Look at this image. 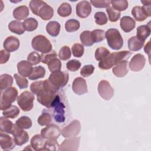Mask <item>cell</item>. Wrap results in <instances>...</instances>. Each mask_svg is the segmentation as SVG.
Wrapping results in <instances>:
<instances>
[{
	"mask_svg": "<svg viewBox=\"0 0 151 151\" xmlns=\"http://www.w3.org/2000/svg\"><path fill=\"white\" fill-rule=\"evenodd\" d=\"M131 52L127 51H121L109 54L106 58L99 63V67L101 70H109L123 60H127Z\"/></svg>",
	"mask_w": 151,
	"mask_h": 151,
	"instance_id": "obj_1",
	"label": "cell"
},
{
	"mask_svg": "<svg viewBox=\"0 0 151 151\" xmlns=\"http://www.w3.org/2000/svg\"><path fill=\"white\" fill-rule=\"evenodd\" d=\"M108 45L113 50H119L123 47V40L118 29L110 28L105 32Z\"/></svg>",
	"mask_w": 151,
	"mask_h": 151,
	"instance_id": "obj_2",
	"label": "cell"
},
{
	"mask_svg": "<svg viewBox=\"0 0 151 151\" xmlns=\"http://www.w3.org/2000/svg\"><path fill=\"white\" fill-rule=\"evenodd\" d=\"M143 6H135L132 9V14L135 20L139 22L145 21L147 17L151 16L150 1H141Z\"/></svg>",
	"mask_w": 151,
	"mask_h": 151,
	"instance_id": "obj_3",
	"label": "cell"
},
{
	"mask_svg": "<svg viewBox=\"0 0 151 151\" xmlns=\"http://www.w3.org/2000/svg\"><path fill=\"white\" fill-rule=\"evenodd\" d=\"M69 79V74L66 71H57L51 73L48 77V80L50 84L58 90L65 87L68 83Z\"/></svg>",
	"mask_w": 151,
	"mask_h": 151,
	"instance_id": "obj_4",
	"label": "cell"
},
{
	"mask_svg": "<svg viewBox=\"0 0 151 151\" xmlns=\"http://www.w3.org/2000/svg\"><path fill=\"white\" fill-rule=\"evenodd\" d=\"M32 48L42 54H47L52 51V45L49 40L42 35H38L33 38L31 41Z\"/></svg>",
	"mask_w": 151,
	"mask_h": 151,
	"instance_id": "obj_5",
	"label": "cell"
},
{
	"mask_svg": "<svg viewBox=\"0 0 151 151\" xmlns=\"http://www.w3.org/2000/svg\"><path fill=\"white\" fill-rule=\"evenodd\" d=\"M18 91L15 87H11L6 89L1 95V110H4L9 108L12 103L17 99Z\"/></svg>",
	"mask_w": 151,
	"mask_h": 151,
	"instance_id": "obj_6",
	"label": "cell"
},
{
	"mask_svg": "<svg viewBox=\"0 0 151 151\" xmlns=\"http://www.w3.org/2000/svg\"><path fill=\"white\" fill-rule=\"evenodd\" d=\"M35 97L33 93L28 91L22 92L17 98V103L24 111H30L34 106Z\"/></svg>",
	"mask_w": 151,
	"mask_h": 151,
	"instance_id": "obj_7",
	"label": "cell"
},
{
	"mask_svg": "<svg viewBox=\"0 0 151 151\" xmlns=\"http://www.w3.org/2000/svg\"><path fill=\"white\" fill-rule=\"evenodd\" d=\"M30 90L33 94L39 95L46 91H57V89L54 87L48 80L44 81H37L31 83L30 85Z\"/></svg>",
	"mask_w": 151,
	"mask_h": 151,
	"instance_id": "obj_8",
	"label": "cell"
},
{
	"mask_svg": "<svg viewBox=\"0 0 151 151\" xmlns=\"http://www.w3.org/2000/svg\"><path fill=\"white\" fill-rule=\"evenodd\" d=\"M51 107L54 108V118L55 122L62 123L65 121V106L61 101L60 96L57 94L55 98Z\"/></svg>",
	"mask_w": 151,
	"mask_h": 151,
	"instance_id": "obj_9",
	"label": "cell"
},
{
	"mask_svg": "<svg viewBox=\"0 0 151 151\" xmlns=\"http://www.w3.org/2000/svg\"><path fill=\"white\" fill-rule=\"evenodd\" d=\"M81 130V124L78 120H74L61 130V134L64 138L73 137L77 136Z\"/></svg>",
	"mask_w": 151,
	"mask_h": 151,
	"instance_id": "obj_10",
	"label": "cell"
},
{
	"mask_svg": "<svg viewBox=\"0 0 151 151\" xmlns=\"http://www.w3.org/2000/svg\"><path fill=\"white\" fill-rule=\"evenodd\" d=\"M61 133L60 127L54 124L47 126L41 131V135L46 140H57Z\"/></svg>",
	"mask_w": 151,
	"mask_h": 151,
	"instance_id": "obj_11",
	"label": "cell"
},
{
	"mask_svg": "<svg viewBox=\"0 0 151 151\" xmlns=\"http://www.w3.org/2000/svg\"><path fill=\"white\" fill-rule=\"evenodd\" d=\"M97 90L99 95L106 100H109L114 96V90L107 80L100 81L98 84Z\"/></svg>",
	"mask_w": 151,
	"mask_h": 151,
	"instance_id": "obj_12",
	"label": "cell"
},
{
	"mask_svg": "<svg viewBox=\"0 0 151 151\" xmlns=\"http://www.w3.org/2000/svg\"><path fill=\"white\" fill-rule=\"evenodd\" d=\"M12 135L16 145L22 146L28 142L29 135L28 133L26 131H24L23 129L18 126L16 124H14Z\"/></svg>",
	"mask_w": 151,
	"mask_h": 151,
	"instance_id": "obj_13",
	"label": "cell"
},
{
	"mask_svg": "<svg viewBox=\"0 0 151 151\" xmlns=\"http://www.w3.org/2000/svg\"><path fill=\"white\" fill-rule=\"evenodd\" d=\"M57 95V91H46L41 94L37 95V100L42 106L51 108Z\"/></svg>",
	"mask_w": 151,
	"mask_h": 151,
	"instance_id": "obj_14",
	"label": "cell"
},
{
	"mask_svg": "<svg viewBox=\"0 0 151 151\" xmlns=\"http://www.w3.org/2000/svg\"><path fill=\"white\" fill-rule=\"evenodd\" d=\"M146 63V59L143 55L141 54H135L129 63V68L132 71H139L142 70Z\"/></svg>",
	"mask_w": 151,
	"mask_h": 151,
	"instance_id": "obj_15",
	"label": "cell"
},
{
	"mask_svg": "<svg viewBox=\"0 0 151 151\" xmlns=\"http://www.w3.org/2000/svg\"><path fill=\"white\" fill-rule=\"evenodd\" d=\"M80 137H70L64 140L60 146V150L62 151H76L78 149L80 144Z\"/></svg>",
	"mask_w": 151,
	"mask_h": 151,
	"instance_id": "obj_16",
	"label": "cell"
},
{
	"mask_svg": "<svg viewBox=\"0 0 151 151\" xmlns=\"http://www.w3.org/2000/svg\"><path fill=\"white\" fill-rule=\"evenodd\" d=\"M91 12V6L87 1L79 2L76 5V14L81 18H85Z\"/></svg>",
	"mask_w": 151,
	"mask_h": 151,
	"instance_id": "obj_17",
	"label": "cell"
},
{
	"mask_svg": "<svg viewBox=\"0 0 151 151\" xmlns=\"http://www.w3.org/2000/svg\"><path fill=\"white\" fill-rule=\"evenodd\" d=\"M72 89L78 95H82L87 93L88 89L85 79L80 77L76 78L73 82Z\"/></svg>",
	"mask_w": 151,
	"mask_h": 151,
	"instance_id": "obj_18",
	"label": "cell"
},
{
	"mask_svg": "<svg viewBox=\"0 0 151 151\" xmlns=\"http://www.w3.org/2000/svg\"><path fill=\"white\" fill-rule=\"evenodd\" d=\"M1 147L4 150H10L15 147V143L14 139L8 134L1 132L0 134Z\"/></svg>",
	"mask_w": 151,
	"mask_h": 151,
	"instance_id": "obj_19",
	"label": "cell"
},
{
	"mask_svg": "<svg viewBox=\"0 0 151 151\" xmlns=\"http://www.w3.org/2000/svg\"><path fill=\"white\" fill-rule=\"evenodd\" d=\"M19 40L14 36L8 37L4 42V47L8 52H14L19 47Z\"/></svg>",
	"mask_w": 151,
	"mask_h": 151,
	"instance_id": "obj_20",
	"label": "cell"
},
{
	"mask_svg": "<svg viewBox=\"0 0 151 151\" xmlns=\"http://www.w3.org/2000/svg\"><path fill=\"white\" fill-rule=\"evenodd\" d=\"M127 66V60H123L116 65L114 67H113L112 70L113 73L117 77H123L125 76L129 71Z\"/></svg>",
	"mask_w": 151,
	"mask_h": 151,
	"instance_id": "obj_21",
	"label": "cell"
},
{
	"mask_svg": "<svg viewBox=\"0 0 151 151\" xmlns=\"http://www.w3.org/2000/svg\"><path fill=\"white\" fill-rule=\"evenodd\" d=\"M120 25L123 31L125 32H129L134 28L136 22L130 17L124 16L120 19Z\"/></svg>",
	"mask_w": 151,
	"mask_h": 151,
	"instance_id": "obj_22",
	"label": "cell"
},
{
	"mask_svg": "<svg viewBox=\"0 0 151 151\" xmlns=\"http://www.w3.org/2000/svg\"><path fill=\"white\" fill-rule=\"evenodd\" d=\"M32 65L25 60L21 61L17 64V69L19 74L25 77H29L32 71Z\"/></svg>",
	"mask_w": 151,
	"mask_h": 151,
	"instance_id": "obj_23",
	"label": "cell"
},
{
	"mask_svg": "<svg viewBox=\"0 0 151 151\" xmlns=\"http://www.w3.org/2000/svg\"><path fill=\"white\" fill-rule=\"evenodd\" d=\"M54 15V10L51 6L44 2L38 11V16L42 19L47 21L52 18Z\"/></svg>",
	"mask_w": 151,
	"mask_h": 151,
	"instance_id": "obj_24",
	"label": "cell"
},
{
	"mask_svg": "<svg viewBox=\"0 0 151 151\" xmlns=\"http://www.w3.org/2000/svg\"><path fill=\"white\" fill-rule=\"evenodd\" d=\"M45 140L40 134L34 135L31 139V146L34 150H44Z\"/></svg>",
	"mask_w": 151,
	"mask_h": 151,
	"instance_id": "obj_25",
	"label": "cell"
},
{
	"mask_svg": "<svg viewBox=\"0 0 151 151\" xmlns=\"http://www.w3.org/2000/svg\"><path fill=\"white\" fill-rule=\"evenodd\" d=\"M29 11L28 7L25 5H21L17 7L13 11V17L18 20L25 19L29 15Z\"/></svg>",
	"mask_w": 151,
	"mask_h": 151,
	"instance_id": "obj_26",
	"label": "cell"
},
{
	"mask_svg": "<svg viewBox=\"0 0 151 151\" xmlns=\"http://www.w3.org/2000/svg\"><path fill=\"white\" fill-rule=\"evenodd\" d=\"M14 128V124L7 117H1L0 118V130L1 132L10 133L12 134Z\"/></svg>",
	"mask_w": 151,
	"mask_h": 151,
	"instance_id": "obj_27",
	"label": "cell"
},
{
	"mask_svg": "<svg viewBox=\"0 0 151 151\" xmlns=\"http://www.w3.org/2000/svg\"><path fill=\"white\" fill-rule=\"evenodd\" d=\"M150 22H149L147 25H142L137 27L136 37L140 40L145 41V40L150 35Z\"/></svg>",
	"mask_w": 151,
	"mask_h": 151,
	"instance_id": "obj_28",
	"label": "cell"
},
{
	"mask_svg": "<svg viewBox=\"0 0 151 151\" xmlns=\"http://www.w3.org/2000/svg\"><path fill=\"white\" fill-rule=\"evenodd\" d=\"M8 27L11 32L18 35H21L24 34L25 31L23 25V23L18 20L12 21L9 23Z\"/></svg>",
	"mask_w": 151,
	"mask_h": 151,
	"instance_id": "obj_29",
	"label": "cell"
},
{
	"mask_svg": "<svg viewBox=\"0 0 151 151\" xmlns=\"http://www.w3.org/2000/svg\"><path fill=\"white\" fill-rule=\"evenodd\" d=\"M145 41L138 39L136 36H133L130 38L128 40L127 44L129 50L131 51H137L140 50L144 45Z\"/></svg>",
	"mask_w": 151,
	"mask_h": 151,
	"instance_id": "obj_30",
	"label": "cell"
},
{
	"mask_svg": "<svg viewBox=\"0 0 151 151\" xmlns=\"http://www.w3.org/2000/svg\"><path fill=\"white\" fill-rule=\"evenodd\" d=\"M60 31V24L55 21H50L46 25V31L52 37H57Z\"/></svg>",
	"mask_w": 151,
	"mask_h": 151,
	"instance_id": "obj_31",
	"label": "cell"
},
{
	"mask_svg": "<svg viewBox=\"0 0 151 151\" xmlns=\"http://www.w3.org/2000/svg\"><path fill=\"white\" fill-rule=\"evenodd\" d=\"M13 83V78L8 74H2L0 77V90L1 92L11 87Z\"/></svg>",
	"mask_w": 151,
	"mask_h": 151,
	"instance_id": "obj_32",
	"label": "cell"
},
{
	"mask_svg": "<svg viewBox=\"0 0 151 151\" xmlns=\"http://www.w3.org/2000/svg\"><path fill=\"white\" fill-rule=\"evenodd\" d=\"M45 74V70L41 65L32 68L31 74L28 77V78L31 80H37L38 78H43Z\"/></svg>",
	"mask_w": 151,
	"mask_h": 151,
	"instance_id": "obj_33",
	"label": "cell"
},
{
	"mask_svg": "<svg viewBox=\"0 0 151 151\" xmlns=\"http://www.w3.org/2000/svg\"><path fill=\"white\" fill-rule=\"evenodd\" d=\"M80 39L81 40V43L84 46L90 47L93 45L94 44V42L91 37V31H90L86 30L83 31L80 34Z\"/></svg>",
	"mask_w": 151,
	"mask_h": 151,
	"instance_id": "obj_34",
	"label": "cell"
},
{
	"mask_svg": "<svg viewBox=\"0 0 151 151\" xmlns=\"http://www.w3.org/2000/svg\"><path fill=\"white\" fill-rule=\"evenodd\" d=\"M72 12L71 5L67 2H64L58 7L57 10L58 14L61 17H68Z\"/></svg>",
	"mask_w": 151,
	"mask_h": 151,
	"instance_id": "obj_35",
	"label": "cell"
},
{
	"mask_svg": "<svg viewBox=\"0 0 151 151\" xmlns=\"http://www.w3.org/2000/svg\"><path fill=\"white\" fill-rule=\"evenodd\" d=\"M19 112L20 110L17 106L12 105L9 108L4 110L2 112V114L5 117L14 119L18 116Z\"/></svg>",
	"mask_w": 151,
	"mask_h": 151,
	"instance_id": "obj_36",
	"label": "cell"
},
{
	"mask_svg": "<svg viewBox=\"0 0 151 151\" xmlns=\"http://www.w3.org/2000/svg\"><path fill=\"white\" fill-rule=\"evenodd\" d=\"M22 23L25 29L29 32L35 30L37 28L38 24V21L34 18H29L25 19Z\"/></svg>",
	"mask_w": 151,
	"mask_h": 151,
	"instance_id": "obj_37",
	"label": "cell"
},
{
	"mask_svg": "<svg viewBox=\"0 0 151 151\" xmlns=\"http://www.w3.org/2000/svg\"><path fill=\"white\" fill-rule=\"evenodd\" d=\"M80 28V22L78 21L71 19L66 21L65 24V29L68 32L77 31Z\"/></svg>",
	"mask_w": 151,
	"mask_h": 151,
	"instance_id": "obj_38",
	"label": "cell"
},
{
	"mask_svg": "<svg viewBox=\"0 0 151 151\" xmlns=\"http://www.w3.org/2000/svg\"><path fill=\"white\" fill-rule=\"evenodd\" d=\"M16 124L23 129H28L32 126V121L27 116H22L16 121Z\"/></svg>",
	"mask_w": 151,
	"mask_h": 151,
	"instance_id": "obj_39",
	"label": "cell"
},
{
	"mask_svg": "<svg viewBox=\"0 0 151 151\" xmlns=\"http://www.w3.org/2000/svg\"><path fill=\"white\" fill-rule=\"evenodd\" d=\"M111 4L112 8L119 12L124 11L128 7V2L126 0L111 1Z\"/></svg>",
	"mask_w": 151,
	"mask_h": 151,
	"instance_id": "obj_40",
	"label": "cell"
},
{
	"mask_svg": "<svg viewBox=\"0 0 151 151\" xmlns=\"http://www.w3.org/2000/svg\"><path fill=\"white\" fill-rule=\"evenodd\" d=\"M48 69L51 73L60 71L61 68V63L57 57L51 59L47 64Z\"/></svg>",
	"mask_w": 151,
	"mask_h": 151,
	"instance_id": "obj_41",
	"label": "cell"
},
{
	"mask_svg": "<svg viewBox=\"0 0 151 151\" xmlns=\"http://www.w3.org/2000/svg\"><path fill=\"white\" fill-rule=\"evenodd\" d=\"M91 37L94 43H97L103 41L105 38V32L102 29H94L91 31Z\"/></svg>",
	"mask_w": 151,
	"mask_h": 151,
	"instance_id": "obj_42",
	"label": "cell"
},
{
	"mask_svg": "<svg viewBox=\"0 0 151 151\" xmlns=\"http://www.w3.org/2000/svg\"><path fill=\"white\" fill-rule=\"evenodd\" d=\"M37 121L40 126H48L52 122V116L48 113H42L38 118Z\"/></svg>",
	"mask_w": 151,
	"mask_h": 151,
	"instance_id": "obj_43",
	"label": "cell"
},
{
	"mask_svg": "<svg viewBox=\"0 0 151 151\" xmlns=\"http://www.w3.org/2000/svg\"><path fill=\"white\" fill-rule=\"evenodd\" d=\"M106 12L109 16V19L111 22H116L120 17V12L115 10L111 6L106 8Z\"/></svg>",
	"mask_w": 151,
	"mask_h": 151,
	"instance_id": "obj_44",
	"label": "cell"
},
{
	"mask_svg": "<svg viewBox=\"0 0 151 151\" xmlns=\"http://www.w3.org/2000/svg\"><path fill=\"white\" fill-rule=\"evenodd\" d=\"M45 2L39 0H32L31 1L29 2V8L31 10L32 12L35 14V15L38 16V13L39 10L40 9L41 7L43 5Z\"/></svg>",
	"mask_w": 151,
	"mask_h": 151,
	"instance_id": "obj_45",
	"label": "cell"
},
{
	"mask_svg": "<svg viewBox=\"0 0 151 151\" xmlns=\"http://www.w3.org/2000/svg\"><path fill=\"white\" fill-rule=\"evenodd\" d=\"M110 54L109 50L104 47H100L96 49L95 52V58L97 61H101Z\"/></svg>",
	"mask_w": 151,
	"mask_h": 151,
	"instance_id": "obj_46",
	"label": "cell"
},
{
	"mask_svg": "<svg viewBox=\"0 0 151 151\" xmlns=\"http://www.w3.org/2000/svg\"><path fill=\"white\" fill-rule=\"evenodd\" d=\"M14 76L16 80V83L19 88L23 89L28 87V81L25 77L18 74H15Z\"/></svg>",
	"mask_w": 151,
	"mask_h": 151,
	"instance_id": "obj_47",
	"label": "cell"
},
{
	"mask_svg": "<svg viewBox=\"0 0 151 151\" xmlns=\"http://www.w3.org/2000/svg\"><path fill=\"white\" fill-rule=\"evenodd\" d=\"M95 22L97 25H103L107 22L108 18L106 14L103 12H97L94 14Z\"/></svg>",
	"mask_w": 151,
	"mask_h": 151,
	"instance_id": "obj_48",
	"label": "cell"
},
{
	"mask_svg": "<svg viewBox=\"0 0 151 151\" xmlns=\"http://www.w3.org/2000/svg\"><path fill=\"white\" fill-rule=\"evenodd\" d=\"M71 55V52L70 48L68 46H63L60 50L58 52L59 58L61 60H68Z\"/></svg>",
	"mask_w": 151,
	"mask_h": 151,
	"instance_id": "obj_49",
	"label": "cell"
},
{
	"mask_svg": "<svg viewBox=\"0 0 151 151\" xmlns=\"http://www.w3.org/2000/svg\"><path fill=\"white\" fill-rule=\"evenodd\" d=\"M41 55L35 51L31 52L28 54L27 57L28 61L31 65H34L39 64L41 61Z\"/></svg>",
	"mask_w": 151,
	"mask_h": 151,
	"instance_id": "obj_50",
	"label": "cell"
},
{
	"mask_svg": "<svg viewBox=\"0 0 151 151\" xmlns=\"http://www.w3.org/2000/svg\"><path fill=\"white\" fill-rule=\"evenodd\" d=\"M59 150L60 145L57 140H47L44 145V150Z\"/></svg>",
	"mask_w": 151,
	"mask_h": 151,
	"instance_id": "obj_51",
	"label": "cell"
},
{
	"mask_svg": "<svg viewBox=\"0 0 151 151\" xmlns=\"http://www.w3.org/2000/svg\"><path fill=\"white\" fill-rule=\"evenodd\" d=\"M73 54L76 57H81L84 54V47L78 43L74 44L71 48Z\"/></svg>",
	"mask_w": 151,
	"mask_h": 151,
	"instance_id": "obj_52",
	"label": "cell"
},
{
	"mask_svg": "<svg viewBox=\"0 0 151 151\" xmlns=\"http://www.w3.org/2000/svg\"><path fill=\"white\" fill-rule=\"evenodd\" d=\"M67 68L71 71H77L81 67V63L77 60H71L66 64Z\"/></svg>",
	"mask_w": 151,
	"mask_h": 151,
	"instance_id": "obj_53",
	"label": "cell"
},
{
	"mask_svg": "<svg viewBox=\"0 0 151 151\" xmlns=\"http://www.w3.org/2000/svg\"><path fill=\"white\" fill-rule=\"evenodd\" d=\"M90 3L96 8H107L110 6L111 1L109 0H91Z\"/></svg>",
	"mask_w": 151,
	"mask_h": 151,
	"instance_id": "obj_54",
	"label": "cell"
},
{
	"mask_svg": "<svg viewBox=\"0 0 151 151\" xmlns=\"http://www.w3.org/2000/svg\"><path fill=\"white\" fill-rule=\"evenodd\" d=\"M41 61L42 63H43L44 64H47L53 58L57 57V54L56 53V52L54 50H52L50 52H48L47 54H42L41 55Z\"/></svg>",
	"mask_w": 151,
	"mask_h": 151,
	"instance_id": "obj_55",
	"label": "cell"
},
{
	"mask_svg": "<svg viewBox=\"0 0 151 151\" xmlns=\"http://www.w3.org/2000/svg\"><path fill=\"white\" fill-rule=\"evenodd\" d=\"M94 71V67L91 64L84 65L80 71L81 75L84 77H87L91 76Z\"/></svg>",
	"mask_w": 151,
	"mask_h": 151,
	"instance_id": "obj_56",
	"label": "cell"
},
{
	"mask_svg": "<svg viewBox=\"0 0 151 151\" xmlns=\"http://www.w3.org/2000/svg\"><path fill=\"white\" fill-rule=\"evenodd\" d=\"M10 57L9 52L7 51L6 50H1L0 51V63L4 64L6 63Z\"/></svg>",
	"mask_w": 151,
	"mask_h": 151,
	"instance_id": "obj_57",
	"label": "cell"
},
{
	"mask_svg": "<svg viewBox=\"0 0 151 151\" xmlns=\"http://www.w3.org/2000/svg\"><path fill=\"white\" fill-rule=\"evenodd\" d=\"M150 41H149L147 42V44L145 46L144 50H145V52L147 54L149 55V56L150 55Z\"/></svg>",
	"mask_w": 151,
	"mask_h": 151,
	"instance_id": "obj_58",
	"label": "cell"
}]
</instances>
